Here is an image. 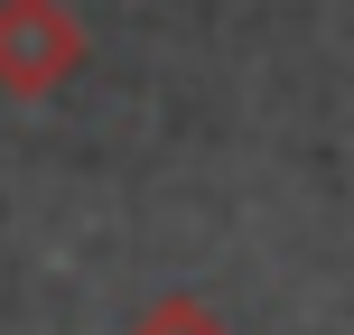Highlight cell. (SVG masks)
I'll return each mask as SVG.
<instances>
[{
  "label": "cell",
  "instance_id": "obj_2",
  "mask_svg": "<svg viewBox=\"0 0 354 335\" xmlns=\"http://www.w3.org/2000/svg\"><path fill=\"white\" fill-rule=\"evenodd\" d=\"M131 335H224V317H214L205 298H159V307H149Z\"/></svg>",
  "mask_w": 354,
  "mask_h": 335
},
{
  "label": "cell",
  "instance_id": "obj_1",
  "mask_svg": "<svg viewBox=\"0 0 354 335\" xmlns=\"http://www.w3.org/2000/svg\"><path fill=\"white\" fill-rule=\"evenodd\" d=\"M93 37L66 0H0V93L10 103H47L84 75Z\"/></svg>",
  "mask_w": 354,
  "mask_h": 335
}]
</instances>
